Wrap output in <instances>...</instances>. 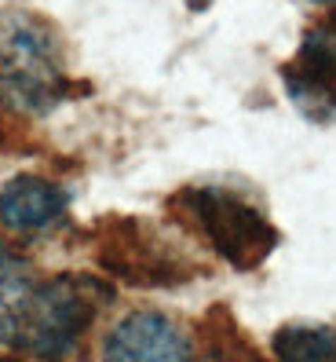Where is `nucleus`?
Masks as SVG:
<instances>
[{"label": "nucleus", "mask_w": 336, "mask_h": 362, "mask_svg": "<svg viewBox=\"0 0 336 362\" xmlns=\"http://www.w3.org/2000/svg\"><path fill=\"white\" fill-rule=\"evenodd\" d=\"M77 92L62 33L26 8L0 11V103L18 114H52Z\"/></svg>", "instance_id": "1"}, {"label": "nucleus", "mask_w": 336, "mask_h": 362, "mask_svg": "<svg viewBox=\"0 0 336 362\" xmlns=\"http://www.w3.org/2000/svg\"><path fill=\"white\" fill-rule=\"evenodd\" d=\"M164 209L234 271H256L278 249V227L248 190L227 183L179 187Z\"/></svg>", "instance_id": "2"}, {"label": "nucleus", "mask_w": 336, "mask_h": 362, "mask_svg": "<svg viewBox=\"0 0 336 362\" xmlns=\"http://www.w3.org/2000/svg\"><path fill=\"white\" fill-rule=\"evenodd\" d=\"M114 300V289L92 274H52L40 279L26 326L18 333V355L37 362H73L84 351L99 311Z\"/></svg>", "instance_id": "3"}, {"label": "nucleus", "mask_w": 336, "mask_h": 362, "mask_svg": "<svg viewBox=\"0 0 336 362\" xmlns=\"http://www.w3.org/2000/svg\"><path fill=\"white\" fill-rule=\"evenodd\" d=\"M92 238H95V264L124 286L176 289L194 282V274H201V264L179 242H172L161 227L139 216L99 220Z\"/></svg>", "instance_id": "4"}, {"label": "nucleus", "mask_w": 336, "mask_h": 362, "mask_svg": "<svg viewBox=\"0 0 336 362\" xmlns=\"http://www.w3.org/2000/svg\"><path fill=\"white\" fill-rule=\"evenodd\" d=\"M102 362H194V337L179 318L139 308L102 337Z\"/></svg>", "instance_id": "5"}, {"label": "nucleus", "mask_w": 336, "mask_h": 362, "mask_svg": "<svg viewBox=\"0 0 336 362\" xmlns=\"http://www.w3.org/2000/svg\"><path fill=\"white\" fill-rule=\"evenodd\" d=\"M282 81L296 110L311 121L336 117V26H314L304 33L300 52L282 66Z\"/></svg>", "instance_id": "6"}, {"label": "nucleus", "mask_w": 336, "mask_h": 362, "mask_svg": "<svg viewBox=\"0 0 336 362\" xmlns=\"http://www.w3.org/2000/svg\"><path fill=\"white\" fill-rule=\"evenodd\" d=\"M70 212V190L59 183L23 173L0 187V227L23 238H37V234L55 230Z\"/></svg>", "instance_id": "7"}, {"label": "nucleus", "mask_w": 336, "mask_h": 362, "mask_svg": "<svg viewBox=\"0 0 336 362\" xmlns=\"http://www.w3.org/2000/svg\"><path fill=\"white\" fill-rule=\"evenodd\" d=\"M40 279L44 274L30 264V257H23L15 245L0 238V344L11 351L26 326V315H30Z\"/></svg>", "instance_id": "8"}, {"label": "nucleus", "mask_w": 336, "mask_h": 362, "mask_svg": "<svg viewBox=\"0 0 336 362\" xmlns=\"http://www.w3.org/2000/svg\"><path fill=\"white\" fill-rule=\"evenodd\" d=\"M270 351H275L278 362H336V326L289 322L275 329Z\"/></svg>", "instance_id": "9"}, {"label": "nucleus", "mask_w": 336, "mask_h": 362, "mask_svg": "<svg viewBox=\"0 0 336 362\" xmlns=\"http://www.w3.org/2000/svg\"><path fill=\"white\" fill-rule=\"evenodd\" d=\"M216 362H245V358H216Z\"/></svg>", "instance_id": "10"}, {"label": "nucleus", "mask_w": 336, "mask_h": 362, "mask_svg": "<svg viewBox=\"0 0 336 362\" xmlns=\"http://www.w3.org/2000/svg\"><path fill=\"white\" fill-rule=\"evenodd\" d=\"M314 4H336V0H314Z\"/></svg>", "instance_id": "11"}, {"label": "nucleus", "mask_w": 336, "mask_h": 362, "mask_svg": "<svg viewBox=\"0 0 336 362\" xmlns=\"http://www.w3.org/2000/svg\"><path fill=\"white\" fill-rule=\"evenodd\" d=\"M0 362H8V358H0Z\"/></svg>", "instance_id": "12"}]
</instances>
